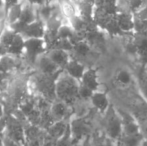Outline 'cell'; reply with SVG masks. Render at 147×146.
<instances>
[{"label":"cell","instance_id":"16","mask_svg":"<svg viewBox=\"0 0 147 146\" xmlns=\"http://www.w3.org/2000/svg\"><path fill=\"white\" fill-rule=\"evenodd\" d=\"M25 51V38L21 34L16 33L13 42L9 46L8 54L13 55L15 57H23Z\"/></svg>","mask_w":147,"mask_h":146},{"label":"cell","instance_id":"11","mask_svg":"<svg viewBox=\"0 0 147 146\" xmlns=\"http://www.w3.org/2000/svg\"><path fill=\"white\" fill-rule=\"evenodd\" d=\"M47 55L50 57V59L59 67L60 69L63 70L67 63L72 57V53L69 51L63 50V49L59 48H53L47 51Z\"/></svg>","mask_w":147,"mask_h":146},{"label":"cell","instance_id":"24","mask_svg":"<svg viewBox=\"0 0 147 146\" xmlns=\"http://www.w3.org/2000/svg\"><path fill=\"white\" fill-rule=\"evenodd\" d=\"M25 1L31 4L32 6H34V7H40V6L44 5L46 3L45 0H25Z\"/></svg>","mask_w":147,"mask_h":146},{"label":"cell","instance_id":"22","mask_svg":"<svg viewBox=\"0 0 147 146\" xmlns=\"http://www.w3.org/2000/svg\"><path fill=\"white\" fill-rule=\"evenodd\" d=\"M139 91L141 96L144 98V100L147 101V76L141 78L139 81Z\"/></svg>","mask_w":147,"mask_h":146},{"label":"cell","instance_id":"23","mask_svg":"<svg viewBox=\"0 0 147 146\" xmlns=\"http://www.w3.org/2000/svg\"><path fill=\"white\" fill-rule=\"evenodd\" d=\"M96 146H116V141L112 140V139H110L109 137L106 136L104 139L99 141Z\"/></svg>","mask_w":147,"mask_h":146},{"label":"cell","instance_id":"12","mask_svg":"<svg viewBox=\"0 0 147 146\" xmlns=\"http://www.w3.org/2000/svg\"><path fill=\"white\" fill-rule=\"evenodd\" d=\"M80 84L88 87L92 91H97L99 90L100 86V81H99L98 71L95 68H87L80 80Z\"/></svg>","mask_w":147,"mask_h":146},{"label":"cell","instance_id":"18","mask_svg":"<svg viewBox=\"0 0 147 146\" xmlns=\"http://www.w3.org/2000/svg\"><path fill=\"white\" fill-rule=\"evenodd\" d=\"M115 82L121 87H126V86L130 85L133 80V76L129 69L127 68H119L116 70L114 75Z\"/></svg>","mask_w":147,"mask_h":146},{"label":"cell","instance_id":"1","mask_svg":"<svg viewBox=\"0 0 147 146\" xmlns=\"http://www.w3.org/2000/svg\"><path fill=\"white\" fill-rule=\"evenodd\" d=\"M79 85L80 82L78 80L70 77L67 73L62 70L55 80L56 99L65 102L72 107V105L79 99L78 97Z\"/></svg>","mask_w":147,"mask_h":146},{"label":"cell","instance_id":"34","mask_svg":"<svg viewBox=\"0 0 147 146\" xmlns=\"http://www.w3.org/2000/svg\"><path fill=\"white\" fill-rule=\"evenodd\" d=\"M0 58H1V56H0Z\"/></svg>","mask_w":147,"mask_h":146},{"label":"cell","instance_id":"20","mask_svg":"<svg viewBox=\"0 0 147 146\" xmlns=\"http://www.w3.org/2000/svg\"><path fill=\"white\" fill-rule=\"evenodd\" d=\"M134 47L135 50L137 51L138 54H140L141 56H146L147 55V37L146 35L139 36L136 39L135 43H134Z\"/></svg>","mask_w":147,"mask_h":146},{"label":"cell","instance_id":"9","mask_svg":"<svg viewBox=\"0 0 147 146\" xmlns=\"http://www.w3.org/2000/svg\"><path fill=\"white\" fill-rule=\"evenodd\" d=\"M86 69H87V67L82 63L81 60L72 56L71 59L69 60V62L65 66V68L63 69V71L65 73H67L70 77L80 81L84 72L86 71Z\"/></svg>","mask_w":147,"mask_h":146},{"label":"cell","instance_id":"5","mask_svg":"<svg viewBox=\"0 0 147 146\" xmlns=\"http://www.w3.org/2000/svg\"><path fill=\"white\" fill-rule=\"evenodd\" d=\"M69 128L73 145L81 141L89 132V125L83 117H72L69 120Z\"/></svg>","mask_w":147,"mask_h":146},{"label":"cell","instance_id":"8","mask_svg":"<svg viewBox=\"0 0 147 146\" xmlns=\"http://www.w3.org/2000/svg\"><path fill=\"white\" fill-rule=\"evenodd\" d=\"M71 106L68 105L67 103L61 101V100L56 99L51 103L50 106V113L55 121H62L68 120L71 111Z\"/></svg>","mask_w":147,"mask_h":146},{"label":"cell","instance_id":"2","mask_svg":"<svg viewBox=\"0 0 147 146\" xmlns=\"http://www.w3.org/2000/svg\"><path fill=\"white\" fill-rule=\"evenodd\" d=\"M105 133L106 136L114 141H117L122 135V121L120 114L113 107H109V109L105 112L104 121Z\"/></svg>","mask_w":147,"mask_h":146},{"label":"cell","instance_id":"31","mask_svg":"<svg viewBox=\"0 0 147 146\" xmlns=\"http://www.w3.org/2000/svg\"><path fill=\"white\" fill-rule=\"evenodd\" d=\"M139 146H147V139H143Z\"/></svg>","mask_w":147,"mask_h":146},{"label":"cell","instance_id":"27","mask_svg":"<svg viewBox=\"0 0 147 146\" xmlns=\"http://www.w3.org/2000/svg\"><path fill=\"white\" fill-rule=\"evenodd\" d=\"M5 127H6L5 117H0V134H3L4 133Z\"/></svg>","mask_w":147,"mask_h":146},{"label":"cell","instance_id":"26","mask_svg":"<svg viewBox=\"0 0 147 146\" xmlns=\"http://www.w3.org/2000/svg\"><path fill=\"white\" fill-rule=\"evenodd\" d=\"M6 28H7V23H6V21L5 20H0V39H1V36L3 35Z\"/></svg>","mask_w":147,"mask_h":146},{"label":"cell","instance_id":"13","mask_svg":"<svg viewBox=\"0 0 147 146\" xmlns=\"http://www.w3.org/2000/svg\"><path fill=\"white\" fill-rule=\"evenodd\" d=\"M23 1L24 0H21V1L17 2V3H14L10 6H7L5 17V21L7 23V26H11L13 24L17 23L18 21H20Z\"/></svg>","mask_w":147,"mask_h":146},{"label":"cell","instance_id":"15","mask_svg":"<svg viewBox=\"0 0 147 146\" xmlns=\"http://www.w3.org/2000/svg\"><path fill=\"white\" fill-rule=\"evenodd\" d=\"M37 19H39L38 13H37V7H34V6L27 3V2L24 0L23 6H22V13H21L20 21H21L22 23L28 25V24L36 21Z\"/></svg>","mask_w":147,"mask_h":146},{"label":"cell","instance_id":"6","mask_svg":"<svg viewBox=\"0 0 147 146\" xmlns=\"http://www.w3.org/2000/svg\"><path fill=\"white\" fill-rule=\"evenodd\" d=\"M21 35H23L25 39H44L45 36H46V25H45V22L42 21L41 19H37L36 21L28 24V25L25 26Z\"/></svg>","mask_w":147,"mask_h":146},{"label":"cell","instance_id":"21","mask_svg":"<svg viewBox=\"0 0 147 146\" xmlns=\"http://www.w3.org/2000/svg\"><path fill=\"white\" fill-rule=\"evenodd\" d=\"M129 5L133 12H140L144 8L143 0H129Z\"/></svg>","mask_w":147,"mask_h":146},{"label":"cell","instance_id":"28","mask_svg":"<svg viewBox=\"0 0 147 146\" xmlns=\"http://www.w3.org/2000/svg\"><path fill=\"white\" fill-rule=\"evenodd\" d=\"M7 5H6V0H0V10L6 9Z\"/></svg>","mask_w":147,"mask_h":146},{"label":"cell","instance_id":"4","mask_svg":"<svg viewBox=\"0 0 147 146\" xmlns=\"http://www.w3.org/2000/svg\"><path fill=\"white\" fill-rule=\"evenodd\" d=\"M34 69L37 72L44 74V75L52 76L56 78L59 75L62 69H60L54 62L50 59V57L47 55V53L39 55L35 60Z\"/></svg>","mask_w":147,"mask_h":146},{"label":"cell","instance_id":"29","mask_svg":"<svg viewBox=\"0 0 147 146\" xmlns=\"http://www.w3.org/2000/svg\"><path fill=\"white\" fill-rule=\"evenodd\" d=\"M19 1H21V0H6V5L10 6V5H12V4L17 3V2H19ZM6 8H7V7H6Z\"/></svg>","mask_w":147,"mask_h":146},{"label":"cell","instance_id":"32","mask_svg":"<svg viewBox=\"0 0 147 146\" xmlns=\"http://www.w3.org/2000/svg\"><path fill=\"white\" fill-rule=\"evenodd\" d=\"M116 146H123V145H122V144H120L119 142H117V141H116Z\"/></svg>","mask_w":147,"mask_h":146},{"label":"cell","instance_id":"30","mask_svg":"<svg viewBox=\"0 0 147 146\" xmlns=\"http://www.w3.org/2000/svg\"><path fill=\"white\" fill-rule=\"evenodd\" d=\"M60 0H45L47 4H56V3H59Z\"/></svg>","mask_w":147,"mask_h":146},{"label":"cell","instance_id":"25","mask_svg":"<svg viewBox=\"0 0 147 146\" xmlns=\"http://www.w3.org/2000/svg\"><path fill=\"white\" fill-rule=\"evenodd\" d=\"M8 51H9V48L6 46L5 44H3L2 42H0V56H4V55L8 54Z\"/></svg>","mask_w":147,"mask_h":146},{"label":"cell","instance_id":"7","mask_svg":"<svg viewBox=\"0 0 147 146\" xmlns=\"http://www.w3.org/2000/svg\"><path fill=\"white\" fill-rule=\"evenodd\" d=\"M120 117L122 121V134L124 135H136L140 134L139 124L133 116L124 111H119Z\"/></svg>","mask_w":147,"mask_h":146},{"label":"cell","instance_id":"10","mask_svg":"<svg viewBox=\"0 0 147 146\" xmlns=\"http://www.w3.org/2000/svg\"><path fill=\"white\" fill-rule=\"evenodd\" d=\"M89 102L93 108H95L100 113H105L110 107L108 96L105 92L101 91V90H97V91L93 92Z\"/></svg>","mask_w":147,"mask_h":146},{"label":"cell","instance_id":"33","mask_svg":"<svg viewBox=\"0 0 147 146\" xmlns=\"http://www.w3.org/2000/svg\"><path fill=\"white\" fill-rule=\"evenodd\" d=\"M145 35H146V37H147V28H146V33H145Z\"/></svg>","mask_w":147,"mask_h":146},{"label":"cell","instance_id":"19","mask_svg":"<svg viewBox=\"0 0 147 146\" xmlns=\"http://www.w3.org/2000/svg\"><path fill=\"white\" fill-rule=\"evenodd\" d=\"M116 23L119 29L123 31H130L135 27V21L133 17L131 16V14L128 13L120 14L116 19Z\"/></svg>","mask_w":147,"mask_h":146},{"label":"cell","instance_id":"17","mask_svg":"<svg viewBox=\"0 0 147 146\" xmlns=\"http://www.w3.org/2000/svg\"><path fill=\"white\" fill-rule=\"evenodd\" d=\"M91 52V46L86 39H80L77 40L73 45V50H72V56L79 59L87 57Z\"/></svg>","mask_w":147,"mask_h":146},{"label":"cell","instance_id":"14","mask_svg":"<svg viewBox=\"0 0 147 146\" xmlns=\"http://www.w3.org/2000/svg\"><path fill=\"white\" fill-rule=\"evenodd\" d=\"M68 128H69V121H55L46 130V133L48 136L57 141L62 136H64V134L67 132Z\"/></svg>","mask_w":147,"mask_h":146},{"label":"cell","instance_id":"3","mask_svg":"<svg viewBox=\"0 0 147 146\" xmlns=\"http://www.w3.org/2000/svg\"><path fill=\"white\" fill-rule=\"evenodd\" d=\"M48 51V46L45 39L30 38L25 39V51L23 58L34 68L35 60L41 54H44ZM35 70V69H34Z\"/></svg>","mask_w":147,"mask_h":146}]
</instances>
